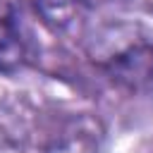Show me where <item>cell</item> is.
Returning <instances> with one entry per match:
<instances>
[{"mask_svg":"<svg viewBox=\"0 0 153 153\" xmlns=\"http://www.w3.org/2000/svg\"><path fill=\"white\" fill-rule=\"evenodd\" d=\"M108 76L129 91L153 84V43H131L105 62Z\"/></svg>","mask_w":153,"mask_h":153,"instance_id":"1","label":"cell"},{"mask_svg":"<svg viewBox=\"0 0 153 153\" xmlns=\"http://www.w3.org/2000/svg\"><path fill=\"white\" fill-rule=\"evenodd\" d=\"M29 53L31 45L17 10L10 2H0V72H14L24 67Z\"/></svg>","mask_w":153,"mask_h":153,"instance_id":"2","label":"cell"},{"mask_svg":"<svg viewBox=\"0 0 153 153\" xmlns=\"http://www.w3.org/2000/svg\"><path fill=\"white\" fill-rule=\"evenodd\" d=\"M33 7L45 26L53 31H67L76 22V14L84 5L81 0H33Z\"/></svg>","mask_w":153,"mask_h":153,"instance_id":"3","label":"cell"},{"mask_svg":"<svg viewBox=\"0 0 153 153\" xmlns=\"http://www.w3.org/2000/svg\"><path fill=\"white\" fill-rule=\"evenodd\" d=\"M98 2H103V0H81V5H98Z\"/></svg>","mask_w":153,"mask_h":153,"instance_id":"4","label":"cell"}]
</instances>
